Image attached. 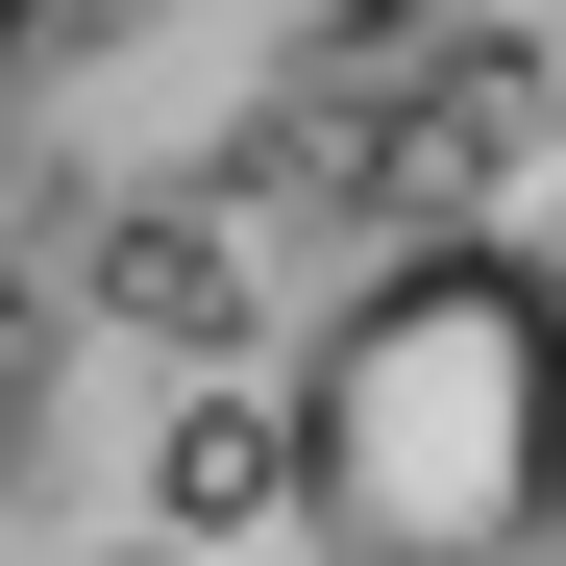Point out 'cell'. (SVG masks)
I'll use <instances>...</instances> for the list:
<instances>
[{
	"mask_svg": "<svg viewBox=\"0 0 566 566\" xmlns=\"http://www.w3.org/2000/svg\"><path fill=\"white\" fill-rule=\"evenodd\" d=\"M0 566H566V0H0Z\"/></svg>",
	"mask_w": 566,
	"mask_h": 566,
	"instance_id": "6da1fadb",
	"label": "cell"
}]
</instances>
